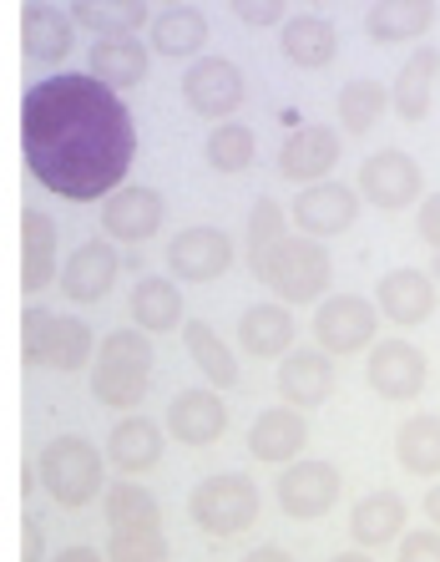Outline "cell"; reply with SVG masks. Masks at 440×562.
Wrapping results in <instances>:
<instances>
[{
    "mask_svg": "<svg viewBox=\"0 0 440 562\" xmlns=\"http://www.w3.org/2000/svg\"><path fill=\"white\" fill-rule=\"evenodd\" d=\"M26 168L66 203H102L117 193L137 157V127L117 87L91 71H56L21 102Z\"/></svg>",
    "mask_w": 440,
    "mask_h": 562,
    "instance_id": "1",
    "label": "cell"
},
{
    "mask_svg": "<svg viewBox=\"0 0 440 562\" xmlns=\"http://www.w3.org/2000/svg\"><path fill=\"white\" fill-rule=\"evenodd\" d=\"M157 335H147L143 325H127V329H112L102 345H97V360H91V395L97 406L106 411H137L153 391V366H157V350H153Z\"/></svg>",
    "mask_w": 440,
    "mask_h": 562,
    "instance_id": "2",
    "label": "cell"
},
{
    "mask_svg": "<svg viewBox=\"0 0 440 562\" xmlns=\"http://www.w3.org/2000/svg\"><path fill=\"white\" fill-rule=\"evenodd\" d=\"M36 476L61 512H81L106 497V446H91L87 436H56L41 446Z\"/></svg>",
    "mask_w": 440,
    "mask_h": 562,
    "instance_id": "3",
    "label": "cell"
},
{
    "mask_svg": "<svg viewBox=\"0 0 440 562\" xmlns=\"http://www.w3.org/2000/svg\"><path fill=\"white\" fill-rule=\"evenodd\" d=\"M97 335H91L87 319H71V314H52L46 304H31L26 319H21V355L26 366L56 370V375H77L97 360Z\"/></svg>",
    "mask_w": 440,
    "mask_h": 562,
    "instance_id": "4",
    "label": "cell"
},
{
    "mask_svg": "<svg viewBox=\"0 0 440 562\" xmlns=\"http://www.w3.org/2000/svg\"><path fill=\"white\" fill-rule=\"evenodd\" d=\"M259 279L273 289V300L284 304H319L335 284V259L324 249V238L314 234H289L279 249L269 254V263L259 269Z\"/></svg>",
    "mask_w": 440,
    "mask_h": 562,
    "instance_id": "5",
    "label": "cell"
},
{
    "mask_svg": "<svg viewBox=\"0 0 440 562\" xmlns=\"http://www.w3.org/2000/svg\"><path fill=\"white\" fill-rule=\"evenodd\" d=\"M259 486H253V476H244V471H218V476H203V482L193 486V497H188V517H193L198 532L218 537V542H228V537H244L248 527L259 522Z\"/></svg>",
    "mask_w": 440,
    "mask_h": 562,
    "instance_id": "6",
    "label": "cell"
},
{
    "mask_svg": "<svg viewBox=\"0 0 440 562\" xmlns=\"http://www.w3.org/2000/svg\"><path fill=\"white\" fill-rule=\"evenodd\" d=\"M380 304L360 300V294H324L314 304V345L329 350L335 360L350 355H370V345L380 340Z\"/></svg>",
    "mask_w": 440,
    "mask_h": 562,
    "instance_id": "7",
    "label": "cell"
},
{
    "mask_svg": "<svg viewBox=\"0 0 440 562\" xmlns=\"http://www.w3.org/2000/svg\"><path fill=\"white\" fill-rule=\"evenodd\" d=\"M345 492V476H339L335 461H319V457H298L289 467H279V482H273V502L284 517L294 522H319L329 517Z\"/></svg>",
    "mask_w": 440,
    "mask_h": 562,
    "instance_id": "8",
    "label": "cell"
},
{
    "mask_svg": "<svg viewBox=\"0 0 440 562\" xmlns=\"http://www.w3.org/2000/svg\"><path fill=\"white\" fill-rule=\"evenodd\" d=\"M354 188H360V198L370 209L400 213L426 198V172H420V162H415L410 153H400V147H380V153H370L360 162Z\"/></svg>",
    "mask_w": 440,
    "mask_h": 562,
    "instance_id": "9",
    "label": "cell"
},
{
    "mask_svg": "<svg viewBox=\"0 0 440 562\" xmlns=\"http://www.w3.org/2000/svg\"><path fill=\"white\" fill-rule=\"evenodd\" d=\"M248 97V81L228 56H198L188 71H182V102L193 117H207V122H228L244 106Z\"/></svg>",
    "mask_w": 440,
    "mask_h": 562,
    "instance_id": "10",
    "label": "cell"
},
{
    "mask_svg": "<svg viewBox=\"0 0 440 562\" xmlns=\"http://www.w3.org/2000/svg\"><path fill=\"white\" fill-rule=\"evenodd\" d=\"M364 380H370V391L390 406H405L415 395L426 391L430 380V360L420 345L410 340H375L370 355H364Z\"/></svg>",
    "mask_w": 440,
    "mask_h": 562,
    "instance_id": "11",
    "label": "cell"
},
{
    "mask_svg": "<svg viewBox=\"0 0 440 562\" xmlns=\"http://www.w3.org/2000/svg\"><path fill=\"white\" fill-rule=\"evenodd\" d=\"M360 188L350 183H335V178H319V183H304L294 198V209H289V218H294L298 234H314V238H339L350 234L354 218H360Z\"/></svg>",
    "mask_w": 440,
    "mask_h": 562,
    "instance_id": "12",
    "label": "cell"
},
{
    "mask_svg": "<svg viewBox=\"0 0 440 562\" xmlns=\"http://www.w3.org/2000/svg\"><path fill=\"white\" fill-rule=\"evenodd\" d=\"M168 269L182 284H213V279H223L234 269V238L223 228H213V223H193V228L172 234Z\"/></svg>",
    "mask_w": 440,
    "mask_h": 562,
    "instance_id": "13",
    "label": "cell"
},
{
    "mask_svg": "<svg viewBox=\"0 0 440 562\" xmlns=\"http://www.w3.org/2000/svg\"><path fill=\"white\" fill-rule=\"evenodd\" d=\"M122 274V254H117V238H87L71 249V259L61 263V294L71 304H102L112 294Z\"/></svg>",
    "mask_w": 440,
    "mask_h": 562,
    "instance_id": "14",
    "label": "cell"
},
{
    "mask_svg": "<svg viewBox=\"0 0 440 562\" xmlns=\"http://www.w3.org/2000/svg\"><path fill=\"white\" fill-rule=\"evenodd\" d=\"M162 223H168V203L157 188L122 183L117 193L102 198V234L117 244H147Z\"/></svg>",
    "mask_w": 440,
    "mask_h": 562,
    "instance_id": "15",
    "label": "cell"
},
{
    "mask_svg": "<svg viewBox=\"0 0 440 562\" xmlns=\"http://www.w3.org/2000/svg\"><path fill=\"white\" fill-rule=\"evenodd\" d=\"M172 441L182 446H213L223 441L228 431V406H223V391L218 385H188V391L172 395L168 416H162Z\"/></svg>",
    "mask_w": 440,
    "mask_h": 562,
    "instance_id": "16",
    "label": "cell"
},
{
    "mask_svg": "<svg viewBox=\"0 0 440 562\" xmlns=\"http://www.w3.org/2000/svg\"><path fill=\"white\" fill-rule=\"evenodd\" d=\"M309 451V420L298 406H269L253 426H248V457L263 467H289Z\"/></svg>",
    "mask_w": 440,
    "mask_h": 562,
    "instance_id": "17",
    "label": "cell"
},
{
    "mask_svg": "<svg viewBox=\"0 0 440 562\" xmlns=\"http://www.w3.org/2000/svg\"><path fill=\"white\" fill-rule=\"evenodd\" d=\"M162 446H168V426H157L153 416L127 411V416L112 426V436H106V461H112V471H122V476H147V471L162 467Z\"/></svg>",
    "mask_w": 440,
    "mask_h": 562,
    "instance_id": "18",
    "label": "cell"
},
{
    "mask_svg": "<svg viewBox=\"0 0 440 562\" xmlns=\"http://www.w3.org/2000/svg\"><path fill=\"white\" fill-rule=\"evenodd\" d=\"M294 340H298L294 304L263 300L238 314V350L253 355V360H284V355L294 350Z\"/></svg>",
    "mask_w": 440,
    "mask_h": 562,
    "instance_id": "19",
    "label": "cell"
},
{
    "mask_svg": "<svg viewBox=\"0 0 440 562\" xmlns=\"http://www.w3.org/2000/svg\"><path fill=\"white\" fill-rule=\"evenodd\" d=\"M375 304L395 329H415L426 325L430 314H436V274L426 269H390L385 279L375 284Z\"/></svg>",
    "mask_w": 440,
    "mask_h": 562,
    "instance_id": "20",
    "label": "cell"
},
{
    "mask_svg": "<svg viewBox=\"0 0 440 562\" xmlns=\"http://www.w3.org/2000/svg\"><path fill=\"white\" fill-rule=\"evenodd\" d=\"M335 395V355L329 350H289L279 360V401L298 411H314Z\"/></svg>",
    "mask_w": 440,
    "mask_h": 562,
    "instance_id": "21",
    "label": "cell"
},
{
    "mask_svg": "<svg viewBox=\"0 0 440 562\" xmlns=\"http://www.w3.org/2000/svg\"><path fill=\"white\" fill-rule=\"evenodd\" d=\"M339 162V132L335 127H298L284 137V147H279V178L284 183H319V178H329Z\"/></svg>",
    "mask_w": 440,
    "mask_h": 562,
    "instance_id": "22",
    "label": "cell"
},
{
    "mask_svg": "<svg viewBox=\"0 0 440 562\" xmlns=\"http://www.w3.org/2000/svg\"><path fill=\"white\" fill-rule=\"evenodd\" d=\"M56 259H61V238H56L52 213L26 209V218H21V289H26V300H36L41 289H52L61 279Z\"/></svg>",
    "mask_w": 440,
    "mask_h": 562,
    "instance_id": "23",
    "label": "cell"
},
{
    "mask_svg": "<svg viewBox=\"0 0 440 562\" xmlns=\"http://www.w3.org/2000/svg\"><path fill=\"white\" fill-rule=\"evenodd\" d=\"M71 41H77V15L56 11L46 0H31L26 15H21V46L36 66H61L71 56Z\"/></svg>",
    "mask_w": 440,
    "mask_h": 562,
    "instance_id": "24",
    "label": "cell"
},
{
    "mask_svg": "<svg viewBox=\"0 0 440 562\" xmlns=\"http://www.w3.org/2000/svg\"><path fill=\"white\" fill-rule=\"evenodd\" d=\"M436 81H440V52L436 46H415L405 56V66L395 71V87H390V106L400 122H426L430 102H436Z\"/></svg>",
    "mask_w": 440,
    "mask_h": 562,
    "instance_id": "25",
    "label": "cell"
},
{
    "mask_svg": "<svg viewBox=\"0 0 440 562\" xmlns=\"http://www.w3.org/2000/svg\"><path fill=\"white\" fill-rule=\"evenodd\" d=\"M279 52H284V61L298 66V71H324V66L339 56V31L314 11L284 15V26H279Z\"/></svg>",
    "mask_w": 440,
    "mask_h": 562,
    "instance_id": "26",
    "label": "cell"
},
{
    "mask_svg": "<svg viewBox=\"0 0 440 562\" xmlns=\"http://www.w3.org/2000/svg\"><path fill=\"white\" fill-rule=\"evenodd\" d=\"M405 522H410V507H405L400 492H370V497L354 502L350 512V537L360 548H390L405 537Z\"/></svg>",
    "mask_w": 440,
    "mask_h": 562,
    "instance_id": "27",
    "label": "cell"
},
{
    "mask_svg": "<svg viewBox=\"0 0 440 562\" xmlns=\"http://www.w3.org/2000/svg\"><path fill=\"white\" fill-rule=\"evenodd\" d=\"M147 66H153V56H147V46L137 36H97V46H91V56H87L91 77H102L106 87H117V92L143 87Z\"/></svg>",
    "mask_w": 440,
    "mask_h": 562,
    "instance_id": "28",
    "label": "cell"
},
{
    "mask_svg": "<svg viewBox=\"0 0 440 562\" xmlns=\"http://www.w3.org/2000/svg\"><path fill=\"white\" fill-rule=\"evenodd\" d=\"M178 284H182V279H162V274L137 279V284H132V300H127L132 325H143L147 335H172V329L188 325Z\"/></svg>",
    "mask_w": 440,
    "mask_h": 562,
    "instance_id": "29",
    "label": "cell"
},
{
    "mask_svg": "<svg viewBox=\"0 0 440 562\" xmlns=\"http://www.w3.org/2000/svg\"><path fill=\"white\" fill-rule=\"evenodd\" d=\"M436 26V0H375L364 11V31L380 46H400V41H420Z\"/></svg>",
    "mask_w": 440,
    "mask_h": 562,
    "instance_id": "30",
    "label": "cell"
},
{
    "mask_svg": "<svg viewBox=\"0 0 440 562\" xmlns=\"http://www.w3.org/2000/svg\"><path fill=\"white\" fill-rule=\"evenodd\" d=\"M153 52L168 56V61H193L207 46V15L193 11V5H168L162 15H153Z\"/></svg>",
    "mask_w": 440,
    "mask_h": 562,
    "instance_id": "31",
    "label": "cell"
},
{
    "mask_svg": "<svg viewBox=\"0 0 440 562\" xmlns=\"http://www.w3.org/2000/svg\"><path fill=\"white\" fill-rule=\"evenodd\" d=\"M182 345H188V355H193V366L203 370L207 385L234 391L238 380H244V375H238V360H234V345L223 340L207 319H188V325H182Z\"/></svg>",
    "mask_w": 440,
    "mask_h": 562,
    "instance_id": "32",
    "label": "cell"
},
{
    "mask_svg": "<svg viewBox=\"0 0 440 562\" xmlns=\"http://www.w3.org/2000/svg\"><path fill=\"white\" fill-rule=\"evenodd\" d=\"M71 15L91 36H137L143 26H153L147 0H71Z\"/></svg>",
    "mask_w": 440,
    "mask_h": 562,
    "instance_id": "33",
    "label": "cell"
},
{
    "mask_svg": "<svg viewBox=\"0 0 440 562\" xmlns=\"http://www.w3.org/2000/svg\"><path fill=\"white\" fill-rule=\"evenodd\" d=\"M395 461L420 482L440 476V416H410L395 431Z\"/></svg>",
    "mask_w": 440,
    "mask_h": 562,
    "instance_id": "34",
    "label": "cell"
},
{
    "mask_svg": "<svg viewBox=\"0 0 440 562\" xmlns=\"http://www.w3.org/2000/svg\"><path fill=\"white\" fill-rule=\"evenodd\" d=\"M102 512H106V527L112 532H137V527H162V502L147 492L137 476H122L112 482V492L102 497Z\"/></svg>",
    "mask_w": 440,
    "mask_h": 562,
    "instance_id": "35",
    "label": "cell"
},
{
    "mask_svg": "<svg viewBox=\"0 0 440 562\" xmlns=\"http://www.w3.org/2000/svg\"><path fill=\"white\" fill-rule=\"evenodd\" d=\"M390 112V87L385 81H345L339 87V127L354 132V137H364V132H375V122Z\"/></svg>",
    "mask_w": 440,
    "mask_h": 562,
    "instance_id": "36",
    "label": "cell"
},
{
    "mask_svg": "<svg viewBox=\"0 0 440 562\" xmlns=\"http://www.w3.org/2000/svg\"><path fill=\"white\" fill-rule=\"evenodd\" d=\"M207 168L223 172V178H234V172H248L253 168V157H259V143H253V132L244 122H218V127L207 132Z\"/></svg>",
    "mask_w": 440,
    "mask_h": 562,
    "instance_id": "37",
    "label": "cell"
},
{
    "mask_svg": "<svg viewBox=\"0 0 440 562\" xmlns=\"http://www.w3.org/2000/svg\"><path fill=\"white\" fill-rule=\"evenodd\" d=\"M289 223H294V218H289L273 198H259V203H253V213H248V234H244L248 269H253V274H259L263 263H269V254L289 238Z\"/></svg>",
    "mask_w": 440,
    "mask_h": 562,
    "instance_id": "38",
    "label": "cell"
},
{
    "mask_svg": "<svg viewBox=\"0 0 440 562\" xmlns=\"http://www.w3.org/2000/svg\"><path fill=\"white\" fill-rule=\"evenodd\" d=\"M168 537L162 527H137V532H112L106 562H168Z\"/></svg>",
    "mask_w": 440,
    "mask_h": 562,
    "instance_id": "39",
    "label": "cell"
},
{
    "mask_svg": "<svg viewBox=\"0 0 440 562\" xmlns=\"http://www.w3.org/2000/svg\"><path fill=\"white\" fill-rule=\"evenodd\" d=\"M395 562H440V527H415V532L400 537L395 548Z\"/></svg>",
    "mask_w": 440,
    "mask_h": 562,
    "instance_id": "40",
    "label": "cell"
},
{
    "mask_svg": "<svg viewBox=\"0 0 440 562\" xmlns=\"http://www.w3.org/2000/svg\"><path fill=\"white\" fill-rule=\"evenodd\" d=\"M228 5H234V15L253 31L284 26V0H228Z\"/></svg>",
    "mask_w": 440,
    "mask_h": 562,
    "instance_id": "41",
    "label": "cell"
},
{
    "mask_svg": "<svg viewBox=\"0 0 440 562\" xmlns=\"http://www.w3.org/2000/svg\"><path fill=\"white\" fill-rule=\"evenodd\" d=\"M415 228H420V238H426L430 249H440V193L415 203Z\"/></svg>",
    "mask_w": 440,
    "mask_h": 562,
    "instance_id": "42",
    "label": "cell"
},
{
    "mask_svg": "<svg viewBox=\"0 0 440 562\" xmlns=\"http://www.w3.org/2000/svg\"><path fill=\"white\" fill-rule=\"evenodd\" d=\"M21 562H46V532L36 517H26V532H21Z\"/></svg>",
    "mask_w": 440,
    "mask_h": 562,
    "instance_id": "43",
    "label": "cell"
},
{
    "mask_svg": "<svg viewBox=\"0 0 440 562\" xmlns=\"http://www.w3.org/2000/svg\"><path fill=\"white\" fill-rule=\"evenodd\" d=\"M52 562H106V552L87 548V542H71V548H61Z\"/></svg>",
    "mask_w": 440,
    "mask_h": 562,
    "instance_id": "44",
    "label": "cell"
},
{
    "mask_svg": "<svg viewBox=\"0 0 440 562\" xmlns=\"http://www.w3.org/2000/svg\"><path fill=\"white\" fill-rule=\"evenodd\" d=\"M244 562H298V558L284 548H253V552H244Z\"/></svg>",
    "mask_w": 440,
    "mask_h": 562,
    "instance_id": "45",
    "label": "cell"
},
{
    "mask_svg": "<svg viewBox=\"0 0 440 562\" xmlns=\"http://www.w3.org/2000/svg\"><path fill=\"white\" fill-rule=\"evenodd\" d=\"M420 507H426V517L440 527V482H430V492H426V502H420Z\"/></svg>",
    "mask_w": 440,
    "mask_h": 562,
    "instance_id": "46",
    "label": "cell"
},
{
    "mask_svg": "<svg viewBox=\"0 0 440 562\" xmlns=\"http://www.w3.org/2000/svg\"><path fill=\"white\" fill-rule=\"evenodd\" d=\"M329 562H375V558H370V548H350V552H335Z\"/></svg>",
    "mask_w": 440,
    "mask_h": 562,
    "instance_id": "47",
    "label": "cell"
},
{
    "mask_svg": "<svg viewBox=\"0 0 440 562\" xmlns=\"http://www.w3.org/2000/svg\"><path fill=\"white\" fill-rule=\"evenodd\" d=\"M430 274H436V284H440V249H436V259H430Z\"/></svg>",
    "mask_w": 440,
    "mask_h": 562,
    "instance_id": "48",
    "label": "cell"
},
{
    "mask_svg": "<svg viewBox=\"0 0 440 562\" xmlns=\"http://www.w3.org/2000/svg\"><path fill=\"white\" fill-rule=\"evenodd\" d=\"M162 5H178V0H162Z\"/></svg>",
    "mask_w": 440,
    "mask_h": 562,
    "instance_id": "49",
    "label": "cell"
},
{
    "mask_svg": "<svg viewBox=\"0 0 440 562\" xmlns=\"http://www.w3.org/2000/svg\"><path fill=\"white\" fill-rule=\"evenodd\" d=\"M314 5H319V0H314Z\"/></svg>",
    "mask_w": 440,
    "mask_h": 562,
    "instance_id": "50",
    "label": "cell"
}]
</instances>
